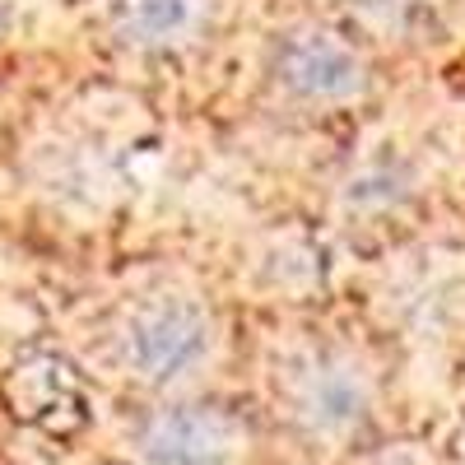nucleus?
<instances>
[{
    "mask_svg": "<svg viewBox=\"0 0 465 465\" xmlns=\"http://www.w3.org/2000/svg\"><path fill=\"white\" fill-rule=\"evenodd\" d=\"M460 465H465V438H460Z\"/></svg>",
    "mask_w": 465,
    "mask_h": 465,
    "instance_id": "6e6552de",
    "label": "nucleus"
},
{
    "mask_svg": "<svg viewBox=\"0 0 465 465\" xmlns=\"http://www.w3.org/2000/svg\"><path fill=\"white\" fill-rule=\"evenodd\" d=\"M10 405L15 414H24L28 423L47 433H65L84 419V396H80V381L70 377V368L61 359H24L10 381Z\"/></svg>",
    "mask_w": 465,
    "mask_h": 465,
    "instance_id": "423d86ee",
    "label": "nucleus"
},
{
    "mask_svg": "<svg viewBox=\"0 0 465 465\" xmlns=\"http://www.w3.org/2000/svg\"><path fill=\"white\" fill-rule=\"evenodd\" d=\"M265 89L293 112L331 116L368 98L372 61L354 33L322 19H293L265 43Z\"/></svg>",
    "mask_w": 465,
    "mask_h": 465,
    "instance_id": "7ed1b4c3",
    "label": "nucleus"
},
{
    "mask_svg": "<svg viewBox=\"0 0 465 465\" xmlns=\"http://www.w3.org/2000/svg\"><path fill=\"white\" fill-rule=\"evenodd\" d=\"M261 377L280 423L312 451H349L377 429V359L359 335L340 326L293 322L270 331Z\"/></svg>",
    "mask_w": 465,
    "mask_h": 465,
    "instance_id": "f257e3e1",
    "label": "nucleus"
},
{
    "mask_svg": "<svg viewBox=\"0 0 465 465\" xmlns=\"http://www.w3.org/2000/svg\"><path fill=\"white\" fill-rule=\"evenodd\" d=\"M223 354V322L196 289L159 284L112 317V359L149 396H196Z\"/></svg>",
    "mask_w": 465,
    "mask_h": 465,
    "instance_id": "f03ea898",
    "label": "nucleus"
},
{
    "mask_svg": "<svg viewBox=\"0 0 465 465\" xmlns=\"http://www.w3.org/2000/svg\"><path fill=\"white\" fill-rule=\"evenodd\" d=\"M131 442L144 465H247L256 433L252 419L228 401L173 396L135 423Z\"/></svg>",
    "mask_w": 465,
    "mask_h": 465,
    "instance_id": "20e7f679",
    "label": "nucleus"
},
{
    "mask_svg": "<svg viewBox=\"0 0 465 465\" xmlns=\"http://www.w3.org/2000/svg\"><path fill=\"white\" fill-rule=\"evenodd\" d=\"M219 28V0H112V33L135 56H186Z\"/></svg>",
    "mask_w": 465,
    "mask_h": 465,
    "instance_id": "39448f33",
    "label": "nucleus"
},
{
    "mask_svg": "<svg viewBox=\"0 0 465 465\" xmlns=\"http://www.w3.org/2000/svg\"><path fill=\"white\" fill-rule=\"evenodd\" d=\"M359 465H438L433 456H423L419 447H377Z\"/></svg>",
    "mask_w": 465,
    "mask_h": 465,
    "instance_id": "0eeeda50",
    "label": "nucleus"
}]
</instances>
